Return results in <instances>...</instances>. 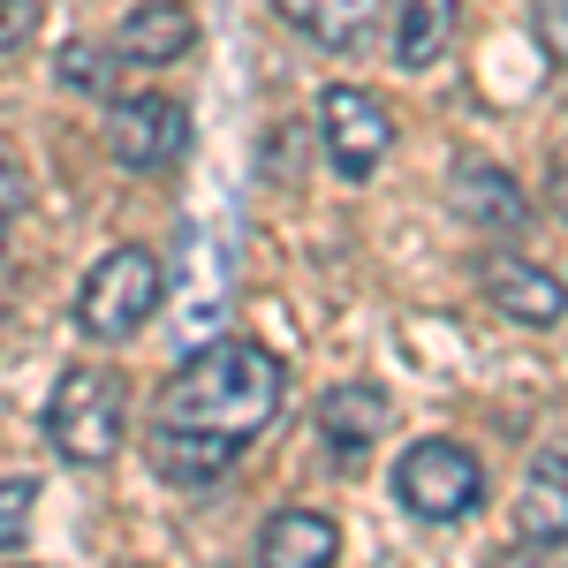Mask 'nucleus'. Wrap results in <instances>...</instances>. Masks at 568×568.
Here are the masks:
<instances>
[{
  "label": "nucleus",
  "instance_id": "nucleus-1",
  "mask_svg": "<svg viewBox=\"0 0 568 568\" xmlns=\"http://www.w3.org/2000/svg\"><path fill=\"white\" fill-rule=\"evenodd\" d=\"M281 402H288V372L258 342H213L182 356L152 402V470L175 485L220 478L281 417Z\"/></svg>",
  "mask_w": 568,
  "mask_h": 568
},
{
  "label": "nucleus",
  "instance_id": "nucleus-2",
  "mask_svg": "<svg viewBox=\"0 0 568 568\" xmlns=\"http://www.w3.org/2000/svg\"><path fill=\"white\" fill-rule=\"evenodd\" d=\"M122 417H130V387L106 364H77L61 372V387L45 402V439L61 447V463H106L122 447Z\"/></svg>",
  "mask_w": 568,
  "mask_h": 568
},
{
  "label": "nucleus",
  "instance_id": "nucleus-3",
  "mask_svg": "<svg viewBox=\"0 0 568 568\" xmlns=\"http://www.w3.org/2000/svg\"><path fill=\"white\" fill-rule=\"evenodd\" d=\"M160 296H168V265H160V251L122 243V251H106V258L91 265L84 296H77V326H84L91 342H130L136 326L160 311Z\"/></svg>",
  "mask_w": 568,
  "mask_h": 568
},
{
  "label": "nucleus",
  "instance_id": "nucleus-4",
  "mask_svg": "<svg viewBox=\"0 0 568 568\" xmlns=\"http://www.w3.org/2000/svg\"><path fill=\"white\" fill-rule=\"evenodd\" d=\"M394 500H402L417 524H463V516H478V500H485L478 455H470L463 439H417V447H402V463H394Z\"/></svg>",
  "mask_w": 568,
  "mask_h": 568
},
{
  "label": "nucleus",
  "instance_id": "nucleus-5",
  "mask_svg": "<svg viewBox=\"0 0 568 568\" xmlns=\"http://www.w3.org/2000/svg\"><path fill=\"white\" fill-rule=\"evenodd\" d=\"M106 152L130 175H160V168H175L182 152H190V114H182L175 99H160V91H136V99H122L106 114Z\"/></svg>",
  "mask_w": 568,
  "mask_h": 568
},
{
  "label": "nucleus",
  "instance_id": "nucleus-6",
  "mask_svg": "<svg viewBox=\"0 0 568 568\" xmlns=\"http://www.w3.org/2000/svg\"><path fill=\"white\" fill-rule=\"evenodd\" d=\"M318 136H326V160L349 182H372L379 160H387V144H394V122H387V106H379L372 91L334 84L318 99Z\"/></svg>",
  "mask_w": 568,
  "mask_h": 568
},
{
  "label": "nucleus",
  "instance_id": "nucleus-7",
  "mask_svg": "<svg viewBox=\"0 0 568 568\" xmlns=\"http://www.w3.org/2000/svg\"><path fill=\"white\" fill-rule=\"evenodd\" d=\"M387 417H394L387 387H372V379H342V387L318 402V439H326V455H334L342 470H356V463L372 455V439H387Z\"/></svg>",
  "mask_w": 568,
  "mask_h": 568
},
{
  "label": "nucleus",
  "instance_id": "nucleus-8",
  "mask_svg": "<svg viewBox=\"0 0 568 568\" xmlns=\"http://www.w3.org/2000/svg\"><path fill=\"white\" fill-rule=\"evenodd\" d=\"M114 61L122 69H168V61H182L190 45H197V16L182 8V0H136L130 16L114 23Z\"/></svg>",
  "mask_w": 568,
  "mask_h": 568
},
{
  "label": "nucleus",
  "instance_id": "nucleus-9",
  "mask_svg": "<svg viewBox=\"0 0 568 568\" xmlns=\"http://www.w3.org/2000/svg\"><path fill=\"white\" fill-rule=\"evenodd\" d=\"M485 296L516 326H561L568 318V288L530 258H485Z\"/></svg>",
  "mask_w": 568,
  "mask_h": 568
},
{
  "label": "nucleus",
  "instance_id": "nucleus-10",
  "mask_svg": "<svg viewBox=\"0 0 568 568\" xmlns=\"http://www.w3.org/2000/svg\"><path fill=\"white\" fill-rule=\"evenodd\" d=\"M516 538L524 546H568V447H538L516 493Z\"/></svg>",
  "mask_w": 568,
  "mask_h": 568
},
{
  "label": "nucleus",
  "instance_id": "nucleus-11",
  "mask_svg": "<svg viewBox=\"0 0 568 568\" xmlns=\"http://www.w3.org/2000/svg\"><path fill=\"white\" fill-rule=\"evenodd\" d=\"M273 8L318 53H356V45H372V31H379V0H273Z\"/></svg>",
  "mask_w": 568,
  "mask_h": 568
},
{
  "label": "nucleus",
  "instance_id": "nucleus-12",
  "mask_svg": "<svg viewBox=\"0 0 568 568\" xmlns=\"http://www.w3.org/2000/svg\"><path fill=\"white\" fill-rule=\"evenodd\" d=\"M334 554H342V524L318 516V508H281L258 530V561H273V568H318Z\"/></svg>",
  "mask_w": 568,
  "mask_h": 568
},
{
  "label": "nucleus",
  "instance_id": "nucleus-13",
  "mask_svg": "<svg viewBox=\"0 0 568 568\" xmlns=\"http://www.w3.org/2000/svg\"><path fill=\"white\" fill-rule=\"evenodd\" d=\"M455 205L478 220V227H524V182L508 175V168H493V160H463L455 168Z\"/></svg>",
  "mask_w": 568,
  "mask_h": 568
},
{
  "label": "nucleus",
  "instance_id": "nucleus-14",
  "mask_svg": "<svg viewBox=\"0 0 568 568\" xmlns=\"http://www.w3.org/2000/svg\"><path fill=\"white\" fill-rule=\"evenodd\" d=\"M455 39V0H402L394 16V69H433Z\"/></svg>",
  "mask_w": 568,
  "mask_h": 568
},
{
  "label": "nucleus",
  "instance_id": "nucleus-15",
  "mask_svg": "<svg viewBox=\"0 0 568 568\" xmlns=\"http://www.w3.org/2000/svg\"><path fill=\"white\" fill-rule=\"evenodd\" d=\"M31 516H39V485L8 478L0 485V554H16V546L31 538Z\"/></svg>",
  "mask_w": 568,
  "mask_h": 568
},
{
  "label": "nucleus",
  "instance_id": "nucleus-16",
  "mask_svg": "<svg viewBox=\"0 0 568 568\" xmlns=\"http://www.w3.org/2000/svg\"><path fill=\"white\" fill-rule=\"evenodd\" d=\"M114 45H91V39H77L69 53H61V84H77V91H106L114 77Z\"/></svg>",
  "mask_w": 568,
  "mask_h": 568
},
{
  "label": "nucleus",
  "instance_id": "nucleus-17",
  "mask_svg": "<svg viewBox=\"0 0 568 568\" xmlns=\"http://www.w3.org/2000/svg\"><path fill=\"white\" fill-rule=\"evenodd\" d=\"M530 31H538V45H546V61H561V69H568V0H538Z\"/></svg>",
  "mask_w": 568,
  "mask_h": 568
},
{
  "label": "nucleus",
  "instance_id": "nucleus-18",
  "mask_svg": "<svg viewBox=\"0 0 568 568\" xmlns=\"http://www.w3.org/2000/svg\"><path fill=\"white\" fill-rule=\"evenodd\" d=\"M39 31V0H0V53Z\"/></svg>",
  "mask_w": 568,
  "mask_h": 568
},
{
  "label": "nucleus",
  "instance_id": "nucleus-19",
  "mask_svg": "<svg viewBox=\"0 0 568 568\" xmlns=\"http://www.w3.org/2000/svg\"><path fill=\"white\" fill-rule=\"evenodd\" d=\"M16 213H23V175L0 160V243H8V227H16Z\"/></svg>",
  "mask_w": 568,
  "mask_h": 568
},
{
  "label": "nucleus",
  "instance_id": "nucleus-20",
  "mask_svg": "<svg viewBox=\"0 0 568 568\" xmlns=\"http://www.w3.org/2000/svg\"><path fill=\"white\" fill-rule=\"evenodd\" d=\"M554 205H561V220H568V152H561V168H554Z\"/></svg>",
  "mask_w": 568,
  "mask_h": 568
}]
</instances>
